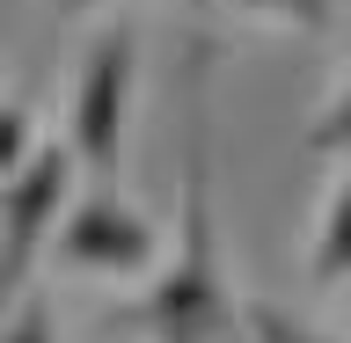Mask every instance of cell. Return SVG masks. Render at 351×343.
Returning a JSON list of instances; mask_svg holds the SVG:
<instances>
[{
    "instance_id": "2",
    "label": "cell",
    "mask_w": 351,
    "mask_h": 343,
    "mask_svg": "<svg viewBox=\"0 0 351 343\" xmlns=\"http://www.w3.org/2000/svg\"><path fill=\"white\" fill-rule=\"evenodd\" d=\"M73 168H81L73 147L51 139L15 175H0V307H15L29 292V270H37V256L51 249L66 205H73Z\"/></svg>"
},
{
    "instance_id": "3",
    "label": "cell",
    "mask_w": 351,
    "mask_h": 343,
    "mask_svg": "<svg viewBox=\"0 0 351 343\" xmlns=\"http://www.w3.org/2000/svg\"><path fill=\"white\" fill-rule=\"evenodd\" d=\"M132 81H139V37L117 22L88 44L73 117H66V147H73L81 168H95V175L117 168V147H125V125H132Z\"/></svg>"
},
{
    "instance_id": "9",
    "label": "cell",
    "mask_w": 351,
    "mask_h": 343,
    "mask_svg": "<svg viewBox=\"0 0 351 343\" xmlns=\"http://www.w3.org/2000/svg\"><path fill=\"white\" fill-rule=\"evenodd\" d=\"M29 153H37V147H29V110L0 103V175H15Z\"/></svg>"
},
{
    "instance_id": "7",
    "label": "cell",
    "mask_w": 351,
    "mask_h": 343,
    "mask_svg": "<svg viewBox=\"0 0 351 343\" xmlns=\"http://www.w3.org/2000/svg\"><path fill=\"white\" fill-rule=\"evenodd\" d=\"M307 147H315V153H351V88L307 125Z\"/></svg>"
},
{
    "instance_id": "8",
    "label": "cell",
    "mask_w": 351,
    "mask_h": 343,
    "mask_svg": "<svg viewBox=\"0 0 351 343\" xmlns=\"http://www.w3.org/2000/svg\"><path fill=\"white\" fill-rule=\"evenodd\" d=\"M249 329H256V343H344V336H322V329H300L278 307H249Z\"/></svg>"
},
{
    "instance_id": "6",
    "label": "cell",
    "mask_w": 351,
    "mask_h": 343,
    "mask_svg": "<svg viewBox=\"0 0 351 343\" xmlns=\"http://www.w3.org/2000/svg\"><path fill=\"white\" fill-rule=\"evenodd\" d=\"M0 343H59L51 300H44V292H22V300L8 307V329H0Z\"/></svg>"
},
{
    "instance_id": "10",
    "label": "cell",
    "mask_w": 351,
    "mask_h": 343,
    "mask_svg": "<svg viewBox=\"0 0 351 343\" xmlns=\"http://www.w3.org/2000/svg\"><path fill=\"white\" fill-rule=\"evenodd\" d=\"M241 8H256V15H293L300 29H322L329 0H241Z\"/></svg>"
},
{
    "instance_id": "11",
    "label": "cell",
    "mask_w": 351,
    "mask_h": 343,
    "mask_svg": "<svg viewBox=\"0 0 351 343\" xmlns=\"http://www.w3.org/2000/svg\"><path fill=\"white\" fill-rule=\"evenodd\" d=\"M51 8H95V0H51Z\"/></svg>"
},
{
    "instance_id": "5",
    "label": "cell",
    "mask_w": 351,
    "mask_h": 343,
    "mask_svg": "<svg viewBox=\"0 0 351 343\" xmlns=\"http://www.w3.org/2000/svg\"><path fill=\"white\" fill-rule=\"evenodd\" d=\"M307 278H315V285H344L351 278V175L329 190V212H322V234H315Z\"/></svg>"
},
{
    "instance_id": "1",
    "label": "cell",
    "mask_w": 351,
    "mask_h": 343,
    "mask_svg": "<svg viewBox=\"0 0 351 343\" xmlns=\"http://www.w3.org/2000/svg\"><path fill=\"white\" fill-rule=\"evenodd\" d=\"M139 322L154 343H227L234 336V300L219 278V234H213V103H205V59L191 81V139H183V241L161 285L147 292Z\"/></svg>"
},
{
    "instance_id": "4",
    "label": "cell",
    "mask_w": 351,
    "mask_h": 343,
    "mask_svg": "<svg viewBox=\"0 0 351 343\" xmlns=\"http://www.w3.org/2000/svg\"><path fill=\"white\" fill-rule=\"evenodd\" d=\"M51 256L66 270H95V278H132V270H147L161 256V234H154L147 212H132L125 197H73V212L59 219V234H51Z\"/></svg>"
}]
</instances>
